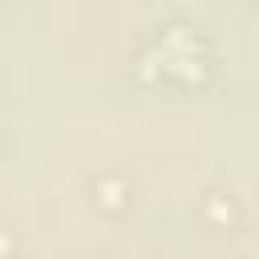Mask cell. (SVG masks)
Here are the masks:
<instances>
[{"mask_svg":"<svg viewBox=\"0 0 259 259\" xmlns=\"http://www.w3.org/2000/svg\"><path fill=\"white\" fill-rule=\"evenodd\" d=\"M93 194H97V202L109 206V210L125 202V186H121L117 178H97V182H93Z\"/></svg>","mask_w":259,"mask_h":259,"instance_id":"obj_1","label":"cell"}]
</instances>
